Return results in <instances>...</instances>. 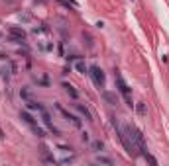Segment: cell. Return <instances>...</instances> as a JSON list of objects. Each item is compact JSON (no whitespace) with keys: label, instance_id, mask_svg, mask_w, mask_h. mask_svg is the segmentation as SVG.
I'll use <instances>...</instances> for the list:
<instances>
[{"label":"cell","instance_id":"5b68a950","mask_svg":"<svg viewBox=\"0 0 169 166\" xmlns=\"http://www.w3.org/2000/svg\"><path fill=\"white\" fill-rule=\"evenodd\" d=\"M89 74H91L93 82L97 84V86H104V72H102V68H100V67H97V65L89 67Z\"/></svg>","mask_w":169,"mask_h":166},{"label":"cell","instance_id":"277c9868","mask_svg":"<svg viewBox=\"0 0 169 166\" xmlns=\"http://www.w3.org/2000/svg\"><path fill=\"white\" fill-rule=\"evenodd\" d=\"M38 111L41 114V119H43V123H45V127H47V129H49L51 133H55V135H59V129H57V127L53 125V121H51V115H49V111H47V110H45L41 104H39Z\"/></svg>","mask_w":169,"mask_h":166},{"label":"cell","instance_id":"e0dca14e","mask_svg":"<svg viewBox=\"0 0 169 166\" xmlns=\"http://www.w3.org/2000/svg\"><path fill=\"white\" fill-rule=\"evenodd\" d=\"M136 110H138V114H140V115H144V114H146V106H144V104H138V106H136Z\"/></svg>","mask_w":169,"mask_h":166},{"label":"cell","instance_id":"52a82bcc","mask_svg":"<svg viewBox=\"0 0 169 166\" xmlns=\"http://www.w3.org/2000/svg\"><path fill=\"white\" fill-rule=\"evenodd\" d=\"M57 110L61 111V115L65 117L67 121H71V123H73V125H75V127H81V119H79L77 115H73V114H69V111H67L65 108H61V106H57Z\"/></svg>","mask_w":169,"mask_h":166},{"label":"cell","instance_id":"9a60e30c","mask_svg":"<svg viewBox=\"0 0 169 166\" xmlns=\"http://www.w3.org/2000/svg\"><path fill=\"white\" fill-rule=\"evenodd\" d=\"M31 131H34L38 137H45V131L41 129V127H38V125H34V127H31Z\"/></svg>","mask_w":169,"mask_h":166},{"label":"cell","instance_id":"5bb4252c","mask_svg":"<svg viewBox=\"0 0 169 166\" xmlns=\"http://www.w3.org/2000/svg\"><path fill=\"white\" fill-rule=\"evenodd\" d=\"M91 147H93V151H102V149H104V145H102V141H93L91 143Z\"/></svg>","mask_w":169,"mask_h":166},{"label":"cell","instance_id":"3957f363","mask_svg":"<svg viewBox=\"0 0 169 166\" xmlns=\"http://www.w3.org/2000/svg\"><path fill=\"white\" fill-rule=\"evenodd\" d=\"M116 84H118V90H120V94L124 96V100H126V104L130 106V108H134V102H132V92H130V88H128V84L124 82V78H122V74H116Z\"/></svg>","mask_w":169,"mask_h":166},{"label":"cell","instance_id":"7c38bea8","mask_svg":"<svg viewBox=\"0 0 169 166\" xmlns=\"http://www.w3.org/2000/svg\"><path fill=\"white\" fill-rule=\"evenodd\" d=\"M102 96H104V100H106L108 104H112V106L116 104V102H118V98H116V94H112V92H104Z\"/></svg>","mask_w":169,"mask_h":166},{"label":"cell","instance_id":"ba28073f","mask_svg":"<svg viewBox=\"0 0 169 166\" xmlns=\"http://www.w3.org/2000/svg\"><path fill=\"white\" fill-rule=\"evenodd\" d=\"M75 108H77V111H79V114H81L83 117H87V119H89V121H91V119H93V115H91V111H89L87 108H84V106H83V104H75Z\"/></svg>","mask_w":169,"mask_h":166},{"label":"cell","instance_id":"30bf717a","mask_svg":"<svg viewBox=\"0 0 169 166\" xmlns=\"http://www.w3.org/2000/svg\"><path fill=\"white\" fill-rule=\"evenodd\" d=\"M63 88H65V92H67V94H69V96H71V98H73V100H77V98H79V94H77V90H75V88H73V86H71V84H67V82H63Z\"/></svg>","mask_w":169,"mask_h":166},{"label":"cell","instance_id":"d6986e66","mask_svg":"<svg viewBox=\"0 0 169 166\" xmlns=\"http://www.w3.org/2000/svg\"><path fill=\"white\" fill-rule=\"evenodd\" d=\"M0 139H4V131L2 129H0Z\"/></svg>","mask_w":169,"mask_h":166},{"label":"cell","instance_id":"4fadbf2b","mask_svg":"<svg viewBox=\"0 0 169 166\" xmlns=\"http://www.w3.org/2000/svg\"><path fill=\"white\" fill-rule=\"evenodd\" d=\"M75 68H77V71H79V72H81V74H89V67H87V65H84V63H83V61H79V63H77V65H75Z\"/></svg>","mask_w":169,"mask_h":166},{"label":"cell","instance_id":"2e32d148","mask_svg":"<svg viewBox=\"0 0 169 166\" xmlns=\"http://www.w3.org/2000/svg\"><path fill=\"white\" fill-rule=\"evenodd\" d=\"M144 158L147 160V162H151V164H154V166H157V160H155L154 156H151V154H150V152H147V154H146V156H144Z\"/></svg>","mask_w":169,"mask_h":166},{"label":"cell","instance_id":"ac0fdd59","mask_svg":"<svg viewBox=\"0 0 169 166\" xmlns=\"http://www.w3.org/2000/svg\"><path fill=\"white\" fill-rule=\"evenodd\" d=\"M20 20H22V22H28V20H30V14H20Z\"/></svg>","mask_w":169,"mask_h":166},{"label":"cell","instance_id":"9c48e42d","mask_svg":"<svg viewBox=\"0 0 169 166\" xmlns=\"http://www.w3.org/2000/svg\"><path fill=\"white\" fill-rule=\"evenodd\" d=\"M20 117H22V119H24L26 123H28V125H30V127H34V125H38V121H35V119H34V117H31V115L28 114V111H22V114H20Z\"/></svg>","mask_w":169,"mask_h":166},{"label":"cell","instance_id":"8fae6325","mask_svg":"<svg viewBox=\"0 0 169 166\" xmlns=\"http://www.w3.org/2000/svg\"><path fill=\"white\" fill-rule=\"evenodd\" d=\"M94 162H98V164H108V166H112V164H114V160H112V158H108V156H97V158H94Z\"/></svg>","mask_w":169,"mask_h":166},{"label":"cell","instance_id":"6da1fadb","mask_svg":"<svg viewBox=\"0 0 169 166\" xmlns=\"http://www.w3.org/2000/svg\"><path fill=\"white\" fill-rule=\"evenodd\" d=\"M112 125H114V129H116V135H118L120 143L124 145L126 152H128L130 156H136V154H140L138 147H136V143L132 141V137L128 135V133H126V129H122V127H118V123H116V119H114V117H112Z\"/></svg>","mask_w":169,"mask_h":166},{"label":"cell","instance_id":"8992f818","mask_svg":"<svg viewBox=\"0 0 169 166\" xmlns=\"http://www.w3.org/2000/svg\"><path fill=\"white\" fill-rule=\"evenodd\" d=\"M8 33H10V39H12L14 43H22L24 37H26V31L22 28H16V25H12V28L8 29Z\"/></svg>","mask_w":169,"mask_h":166},{"label":"cell","instance_id":"7a4b0ae2","mask_svg":"<svg viewBox=\"0 0 169 166\" xmlns=\"http://www.w3.org/2000/svg\"><path fill=\"white\" fill-rule=\"evenodd\" d=\"M124 129H126V133L132 137V141L136 143V147H138L140 154H142V156H146V154H147V147H146V141H144V135H142V131L138 129V127H134V125H126Z\"/></svg>","mask_w":169,"mask_h":166}]
</instances>
